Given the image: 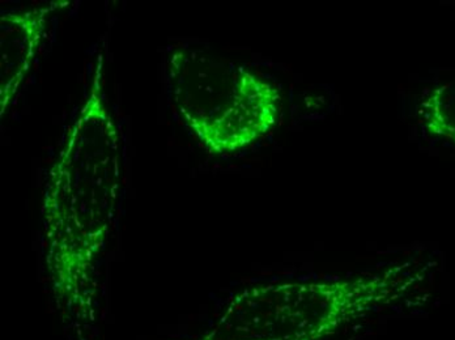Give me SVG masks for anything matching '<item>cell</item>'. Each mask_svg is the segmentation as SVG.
<instances>
[{
	"instance_id": "obj_2",
	"label": "cell",
	"mask_w": 455,
	"mask_h": 340,
	"mask_svg": "<svg viewBox=\"0 0 455 340\" xmlns=\"http://www.w3.org/2000/svg\"><path fill=\"white\" fill-rule=\"evenodd\" d=\"M52 2L28 10L5 11L0 16V115H4L32 70L45 35L50 13L68 5Z\"/></svg>"
},
{
	"instance_id": "obj_1",
	"label": "cell",
	"mask_w": 455,
	"mask_h": 340,
	"mask_svg": "<svg viewBox=\"0 0 455 340\" xmlns=\"http://www.w3.org/2000/svg\"><path fill=\"white\" fill-rule=\"evenodd\" d=\"M166 77L174 112L211 154L246 148L279 118L282 98L274 84L208 50H171Z\"/></svg>"
},
{
	"instance_id": "obj_3",
	"label": "cell",
	"mask_w": 455,
	"mask_h": 340,
	"mask_svg": "<svg viewBox=\"0 0 455 340\" xmlns=\"http://www.w3.org/2000/svg\"><path fill=\"white\" fill-rule=\"evenodd\" d=\"M424 117L432 132L455 142V80L433 91L424 102Z\"/></svg>"
}]
</instances>
